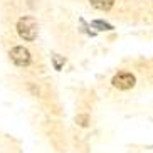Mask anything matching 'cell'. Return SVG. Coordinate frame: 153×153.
I'll use <instances>...</instances> for the list:
<instances>
[{
  "instance_id": "8992f818",
  "label": "cell",
  "mask_w": 153,
  "mask_h": 153,
  "mask_svg": "<svg viewBox=\"0 0 153 153\" xmlns=\"http://www.w3.org/2000/svg\"><path fill=\"white\" fill-rule=\"evenodd\" d=\"M52 62H54V68L56 69H61L64 64V57H61L59 54H54L52 56Z\"/></svg>"
},
{
  "instance_id": "6da1fadb",
  "label": "cell",
  "mask_w": 153,
  "mask_h": 153,
  "mask_svg": "<svg viewBox=\"0 0 153 153\" xmlns=\"http://www.w3.org/2000/svg\"><path fill=\"white\" fill-rule=\"evenodd\" d=\"M37 22L34 17H22L17 22V32L24 41H34L37 37Z\"/></svg>"
},
{
  "instance_id": "3957f363",
  "label": "cell",
  "mask_w": 153,
  "mask_h": 153,
  "mask_svg": "<svg viewBox=\"0 0 153 153\" xmlns=\"http://www.w3.org/2000/svg\"><path fill=\"white\" fill-rule=\"evenodd\" d=\"M135 76L133 74H130V72H120V74H116V76L113 77V86L114 88H118V89H130V88H133L135 86Z\"/></svg>"
},
{
  "instance_id": "7a4b0ae2",
  "label": "cell",
  "mask_w": 153,
  "mask_h": 153,
  "mask_svg": "<svg viewBox=\"0 0 153 153\" xmlns=\"http://www.w3.org/2000/svg\"><path fill=\"white\" fill-rule=\"evenodd\" d=\"M10 59L14 61L17 66H29L30 64V52L22 45H17L10 51Z\"/></svg>"
},
{
  "instance_id": "5b68a950",
  "label": "cell",
  "mask_w": 153,
  "mask_h": 153,
  "mask_svg": "<svg viewBox=\"0 0 153 153\" xmlns=\"http://www.w3.org/2000/svg\"><path fill=\"white\" fill-rule=\"evenodd\" d=\"M93 27H98L99 30H111V29H113L109 24L101 22V20H94V22H93Z\"/></svg>"
},
{
  "instance_id": "52a82bcc",
  "label": "cell",
  "mask_w": 153,
  "mask_h": 153,
  "mask_svg": "<svg viewBox=\"0 0 153 153\" xmlns=\"http://www.w3.org/2000/svg\"><path fill=\"white\" fill-rule=\"evenodd\" d=\"M86 120H88L86 116H79V118H77V121H79V125H81V126H86Z\"/></svg>"
},
{
  "instance_id": "277c9868",
  "label": "cell",
  "mask_w": 153,
  "mask_h": 153,
  "mask_svg": "<svg viewBox=\"0 0 153 153\" xmlns=\"http://www.w3.org/2000/svg\"><path fill=\"white\" fill-rule=\"evenodd\" d=\"M89 4L98 10H109L114 4V0H89Z\"/></svg>"
}]
</instances>
